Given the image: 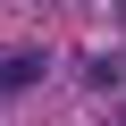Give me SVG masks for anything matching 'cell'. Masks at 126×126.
<instances>
[{"instance_id":"cell-1","label":"cell","mask_w":126,"mask_h":126,"mask_svg":"<svg viewBox=\"0 0 126 126\" xmlns=\"http://www.w3.org/2000/svg\"><path fill=\"white\" fill-rule=\"evenodd\" d=\"M42 84V50H0V101H17Z\"/></svg>"}]
</instances>
